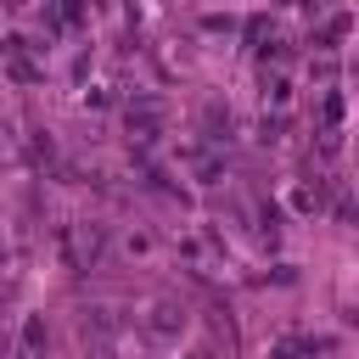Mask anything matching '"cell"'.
Here are the masks:
<instances>
[{
  "instance_id": "5",
  "label": "cell",
  "mask_w": 359,
  "mask_h": 359,
  "mask_svg": "<svg viewBox=\"0 0 359 359\" xmlns=\"http://www.w3.org/2000/svg\"><path fill=\"white\" fill-rule=\"evenodd\" d=\"M202 123H208V140H224V135H230V107H219V101H208V112H202Z\"/></svg>"
},
{
  "instance_id": "8",
  "label": "cell",
  "mask_w": 359,
  "mask_h": 359,
  "mask_svg": "<svg viewBox=\"0 0 359 359\" xmlns=\"http://www.w3.org/2000/svg\"><path fill=\"white\" fill-rule=\"evenodd\" d=\"M303 353H314V342H280L269 359H303Z\"/></svg>"
},
{
  "instance_id": "7",
  "label": "cell",
  "mask_w": 359,
  "mask_h": 359,
  "mask_svg": "<svg viewBox=\"0 0 359 359\" xmlns=\"http://www.w3.org/2000/svg\"><path fill=\"white\" fill-rule=\"evenodd\" d=\"M320 118H325V129H337V123H342V95H337V90L320 101Z\"/></svg>"
},
{
  "instance_id": "6",
  "label": "cell",
  "mask_w": 359,
  "mask_h": 359,
  "mask_svg": "<svg viewBox=\"0 0 359 359\" xmlns=\"http://www.w3.org/2000/svg\"><path fill=\"white\" fill-rule=\"evenodd\" d=\"M39 348H45V320H39V314H28V320H22V353H34V359H39Z\"/></svg>"
},
{
  "instance_id": "11",
  "label": "cell",
  "mask_w": 359,
  "mask_h": 359,
  "mask_svg": "<svg viewBox=\"0 0 359 359\" xmlns=\"http://www.w3.org/2000/svg\"><path fill=\"white\" fill-rule=\"evenodd\" d=\"M0 264H6V236H0Z\"/></svg>"
},
{
  "instance_id": "4",
  "label": "cell",
  "mask_w": 359,
  "mask_h": 359,
  "mask_svg": "<svg viewBox=\"0 0 359 359\" xmlns=\"http://www.w3.org/2000/svg\"><path fill=\"white\" fill-rule=\"evenodd\" d=\"M180 325H185V309H180L174 297H157V303H151V337H174Z\"/></svg>"
},
{
  "instance_id": "10",
  "label": "cell",
  "mask_w": 359,
  "mask_h": 359,
  "mask_svg": "<svg viewBox=\"0 0 359 359\" xmlns=\"http://www.w3.org/2000/svg\"><path fill=\"white\" fill-rule=\"evenodd\" d=\"M191 359H213V353H208V348H196V353H191Z\"/></svg>"
},
{
  "instance_id": "3",
  "label": "cell",
  "mask_w": 359,
  "mask_h": 359,
  "mask_svg": "<svg viewBox=\"0 0 359 359\" xmlns=\"http://www.w3.org/2000/svg\"><path fill=\"white\" fill-rule=\"evenodd\" d=\"M157 123H163V107H157V101H129V135L151 140V135H157Z\"/></svg>"
},
{
  "instance_id": "1",
  "label": "cell",
  "mask_w": 359,
  "mask_h": 359,
  "mask_svg": "<svg viewBox=\"0 0 359 359\" xmlns=\"http://www.w3.org/2000/svg\"><path fill=\"white\" fill-rule=\"evenodd\" d=\"M56 247H62V264H67V269H95L101 252H107V230L90 224V219H79V224H62Z\"/></svg>"
},
{
  "instance_id": "2",
  "label": "cell",
  "mask_w": 359,
  "mask_h": 359,
  "mask_svg": "<svg viewBox=\"0 0 359 359\" xmlns=\"http://www.w3.org/2000/svg\"><path fill=\"white\" fill-rule=\"evenodd\" d=\"M84 22V0H45V28L50 34H73Z\"/></svg>"
},
{
  "instance_id": "9",
  "label": "cell",
  "mask_w": 359,
  "mask_h": 359,
  "mask_svg": "<svg viewBox=\"0 0 359 359\" xmlns=\"http://www.w3.org/2000/svg\"><path fill=\"white\" fill-rule=\"evenodd\" d=\"M264 95L280 107V101H286V79H280V73H275V79H264Z\"/></svg>"
}]
</instances>
